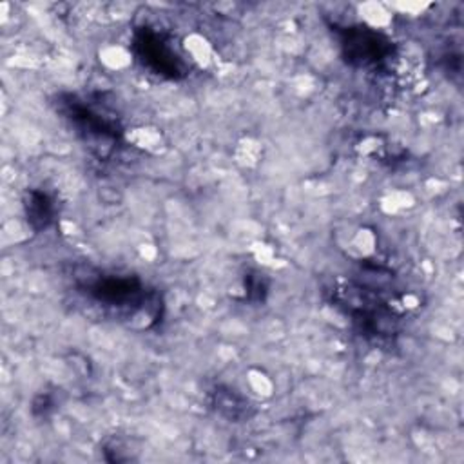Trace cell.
I'll use <instances>...</instances> for the list:
<instances>
[{
	"instance_id": "1",
	"label": "cell",
	"mask_w": 464,
	"mask_h": 464,
	"mask_svg": "<svg viewBox=\"0 0 464 464\" xmlns=\"http://www.w3.org/2000/svg\"><path fill=\"white\" fill-rule=\"evenodd\" d=\"M87 295L107 308L127 312L134 315L145 312L149 319L158 317V308L161 306L154 297L156 294L149 292L141 279L130 274H96L87 277Z\"/></svg>"
},
{
	"instance_id": "2",
	"label": "cell",
	"mask_w": 464,
	"mask_h": 464,
	"mask_svg": "<svg viewBox=\"0 0 464 464\" xmlns=\"http://www.w3.org/2000/svg\"><path fill=\"white\" fill-rule=\"evenodd\" d=\"M58 111L71 123L74 132L100 154L111 152L121 136V129L116 118L98 111L74 94L60 96Z\"/></svg>"
},
{
	"instance_id": "3",
	"label": "cell",
	"mask_w": 464,
	"mask_h": 464,
	"mask_svg": "<svg viewBox=\"0 0 464 464\" xmlns=\"http://www.w3.org/2000/svg\"><path fill=\"white\" fill-rule=\"evenodd\" d=\"M130 49L140 65L150 74L165 80H179L188 72V67L174 44L150 25H141L132 33Z\"/></svg>"
},
{
	"instance_id": "4",
	"label": "cell",
	"mask_w": 464,
	"mask_h": 464,
	"mask_svg": "<svg viewBox=\"0 0 464 464\" xmlns=\"http://www.w3.org/2000/svg\"><path fill=\"white\" fill-rule=\"evenodd\" d=\"M341 54L353 67H377L393 54V42L368 25L335 27Z\"/></svg>"
},
{
	"instance_id": "5",
	"label": "cell",
	"mask_w": 464,
	"mask_h": 464,
	"mask_svg": "<svg viewBox=\"0 0 464 464\" xmlns=\"http://www.w3.org/2000/svg\"><path fill=\"white\" fill-rule=\"evenodd\" d=\"M24 212L29 227L36 232H42L53 225L56 205L45 190L31 188L24 196Z\"/></svg>"
},
{
	"instance_id": "6",
	"label": "cell",
	"mask_w": 464,
	"mask_h": 464,
	"mask_svg": "<svg viewBox=\"0 0 464 464\" xmlns=\"http://www.w3.org/2000/svg\"><path fill=\"white\" fill-rule=\"evenodd\" d=\"M210 404L216 410V413L234 422L248 419L252 415V402L234 388H216L212 392Z\"/></svg>"
},
{
	"instance_id": "7",
	"label": "cell",
	"mask_w": 464,
	"mask_h": 464,
	"mask_svg": "<svg viewBox=\"0 0 464 464\" xmlns=\"http://www.w3.org/2000/svg\"><path fill=\"white\" fill-rule=\"evenodd\" d=\"M268 285L263 277V274H250L245 281V294L250 301H263L266 295Z\"/></svg>"
}]
</instances>
